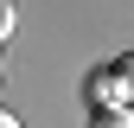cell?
Returning <instances> with one entry per match:
<instances>
[{
    "label": "cell",
    "mask_w": 134,
    "mask_h": 128,
    "mask_svg": "<svg viewBox=\"0 0 134 128\" xmlns=\"http://www.w3.org/2000/svg\"><path fill=\"white\" fill-rule=\"evenodd\" d=\"M0 128H19V122H13V109H0Z\"/></svg>",
    "instance_id": "cell-4"
},
{
    "label": "cell",
    "mask_w": 134,
    "mask_h": 128,
    "mask_svg": "<svg viewBox=\"0 0 134 128\" xmlns=\"http://www.w3.org/2000/svg\"><path fill=\"white\" fill-rule=\"evenodd\" d=\"M0 71H7V51H0Z\"/></svg>",
    "instance_id": "cell-5"
},
{
    "label": "cell",
    "mask_w": 134,
    "mask_h": 128,
    "mask_svg": "<svg viewBox=\"0 0 134 128\" xmlns=\"http://www.w3.org/2000/svg\"><path fill=\"white\" fill-rule=\"evenodd\" d=\"M90 96H96V109H115L128 90H121V77H115V71H96V77H90Z\"/></svg>",
    "instance_id": "cell-1"
},
{
    "label": "cell",
    "mask_w": 134,
    "mask_h": 128,
    "mask_svg": "<svg viewBox=\"0 0 134 128\" xmlns=\"http://www.w3.org/2000/svg\"><path fill=\"white\" fill-rule=\"evenodd\" d=\"M115 77H121V90H128V103H134V51H128L121 64H115Z\"/></svg>",
    "instance_id": "cell-3"
},
{
    "label": "cell",
    "mask_w": 134,
    "mask_h": 128,
    "mask_svg": "<svg viewBox=\"0 0 134 128\" xmlns=\"http://www.w3.org/2000/svg\"><path fill=\"white\" fill-rule=\"evenodd\" d=\"M90 128H134V109H121V103H115V109H96Z\"/></svg>",
    "instance_id": "cell-2"
}]
</instances>
